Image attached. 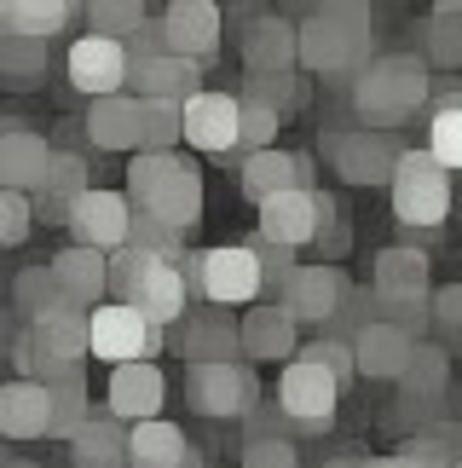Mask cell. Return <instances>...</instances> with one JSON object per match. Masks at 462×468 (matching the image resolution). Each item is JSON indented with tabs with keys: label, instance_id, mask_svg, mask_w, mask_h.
<instances>
[{
	"label": "cell",
	"instance_id": "1",
	"mask_svg": "<svg viewBox=\"0 0 462 468\" xmlns=\"http://www.w3.org/2000/svg\"><path fill=\"white\" fill-rule=\"evenodd\" d=\"M376 64V12L359 0H330L300 24V69H312L324 87L359 81Z\"/></svg>",
	"mask_w": 462,
	"mask_h": 468
},
{
	"label": "cell",
	"instance_id": "2",
	"mask_svg": "<svg viewBox=\"0 0 462 468\" xmlns=\"http://www.w3.org/2000/svg\"><path fill=\"white\" fill-rule=\"evenodd\" d=\"M434 104V69L416 52H382L376 64L352 81V116L370 133H399Z\"/></svg>",
	"mask_w": 462,
	"mask_h": 468
},
{
	"label": "cell",
	"instance_id": "3",
	"mask_svg": "<svg viewBox=\"0 0 462 468\" xmlns=\"http://www.w3.org/2000/svg\"><path fill=\"white\" fill-rule=\"evenodd\" d=\"M128 203L139 214H156V220H168L173 231H197L203 226V174L197 162L173 156V151H139L128 162Z\"/></svg>",
	"mask_w": 462,
	"mask_h": 468
},
{
	"label": "cell",
	"instance_id": "4",
	"mask_svg": "<svg viewBox=\"0 0 462 468\" xmlns=\"http://www.w3.org/2000/svg\"><path fill=\"white\" fill-rule=\"evenodd\" d=\"M191 272V290L203 295V307H220V313H248L260 307L266 295V266L248 243H220V249H203V255L185 261Z\"/></svg>",
	"mask_w": 462,
	"mask_h": 468
},
{
	"label": "cell",
	"instance_id": "5",
	"mask_svg": "<svg viewBox=\"0 0 462 468\" xmlns=\"http://www.w3.org/2000/svg\"><path fill=\"white\" fill-rule=\"evenodd\" d=\"M387 191H394V220L411 231H439L451 220V174L428 156V145L399 156V174Z\"/></svg>",
	"mask_w": 462,
	"mask_h": 468
},
{
	"label": "cell",
	"instance_id": "6",
	"mask_svg": "<svg viewBox=\"0 0 462 468\" xmlns=\"http://www.w3.org/2000/svg\"><path fill=\"white\" fill-rule=\"evenodd\" d=\"M185 405L197 417H215V422H243L266 405V388L243 358L237 365H191L185 370Z\"/></svg>",
	"mask_w": 462,
	"mask_h": 468
},
{
	"label": "cell",
	"instance_id": "7",
	"mask_svg": "<svg viewBox=\"0 0 462 468\" xmlns=\"http://www.w3.org/2000/svg\"><path fill=\"white\" fill-rule=\"evenodd\" d=\"M335 197H324V191H283V197H272V203H260V238L266 243H278V249H318L335 231Z\"/></svg>",
	"mask_w": 462,
	"mask_h": 468
},
{
	"label": "cell",
	"instance_id": "8",
	"mask_svg": "<svg viewBox=\"0 0 462 468\" xmlns=\"http://www.w3.org/2000/svg\"><path fill=\"white\" fill-rule=\"evenodd\" d=\"M156 353H168V330H156L139 307L104 301V307L93 313V358H104L110 370H121V365H156Z\"/></svg>",
	"mask_w": 462,
	"mask_h": 468
},
{
	"label": "cell",
	"instance_id": "9",
	"mask_svg": "<svg viewBox=\"0 0 462 468\" xmlns=\"http://www.w3.org/2000/svg\"><path fill=\"white\" fill-rule=\"evenodd\" d=\"M335 405H341V382L312 365V358H295V365H283L278 376V417L295 422L300 434H324L335 422Z\"/></svg>",
	"mask_w": 462,
	"mask_h": 468
},
{
	"label": "cell",
	"instance_id": "10",
	"mask_svg": "<svg viewBox=\"0 0 462 468\" xmlns=\"http://www.w3.org/2000/svg\"><path fill=\"white\" fill-rule=\"evenodd\" d=\"M347 295H352V283H347V272H341L335 261H300L295 272H289V283L278 290V307L289 313L295 324H312V330H330Z\"/></svg>",
	"mask_w": 462,
	"mask_h": 468
},
{
	"label": "cell",
	"instance_id": "11",
	"mask_svg": "<svg viewBox=\"0 0 462 468\" xmlns=\"http://www.w3.org/2000/svg\"><path fill=\"white\" fill-rule=\"evenodd\" d=\"M64 76H69V87H76V93H87L93 104L128 93V81H133L128 41H104V35H81V41H69Z\"/></svg>",
	"mask_w": 462,
	"mask_h": 468
},
{
	"label": "cell",
	"instance_id": "12",
	"mask_svg": "<svg viewBox=\"0 0 462 468\" xmlns=\"http://www.w3.org/2000/svg\"><path fill=\"white\" fill-rule=\"evenodd\" d=\"M324 156H330V168L341 174L347 186H394L404 145H399L394 133L347 128V133H330V139H324Z\"/></svg>",
	"mask_w": 462,
	"mask_h": 468
},
{
	"label": "cell",
	"instance_id": "13",
	"mask_svg": "<svg viewBox=\"0 0 462 468\" xmlns=\"http://www.w3.org/2000/svg\"><path fill=\"white\" fill-rule=\"evenodd\" d=\"M168 353L185 358L191 365H237L243 353V318L237 313H220V307H191L185 324L168 330Z\"/></svg>",
	"mask_w": 462,
	"mask_h": 468
},
{
	"label": "cell",
	"instance_id": "14",
	"mask_svg": "<svg viewBox=\"0 0 462 468\" xmlns=\"http://www.w3.org/2000/svg\"><path fill=\"white\" fill-rule=\"evenodd\" d=\"M133 203L128 191H110V186H93L69 208V231H76L81 249H99V255H121L128 249V231H133Z\"/></svg>",
	"mask_w": 462,
	"mask_h": 468
},
{
	"label": "cell",
	"instance_id": "15",
	"mask_svg": "<svg viewBox=\"0 0 462 468\" xmlns=\"http://www.w3.org/2000/svg\"><path fill=\"white\" fill-rule=\"evenodd\" d=\"M243 139V99L237 93H197L185 104V145L203 156H231Z\"/></svg>",
	"mask_w": 462,
	"mask_h": 468
},
{
	"label": "cell",
	"instance_id": "16",
	"mask_svg": "<svg viewBox=\"0 0 462 468\" xmlns=\"http://www.w3.org/2000/svg\"><path fill=\"white\" fill-rule=\"evenodd\" d=\"M156 24H163V47L173 52V58L208 64L220 52V6L215 0H173Z\"/></svg>",
	"mask_w": 462,
	"mask_h": 468
},
{
	"label": "cell",
	"instance_id": "17",
	"mask_svg": "<svg viewBox=\"0 0 462 468\" xmlns=\"http://www.w3.org/2000/svg\"><path fill=\"white\" fill-rule=\"evenodd\" d=\"M237 58H243V76H289L300 64V24L289 17H255L237 41Z\"/></svg>",
	"mask_w": 462,
	"mask_h": 468
},
{
	"label": "cell",
	"instance_id": "18",
	"mask_svg": "<svg viewBox=\"0 0 462 468\" xmlns=\"http://www.w3.org/2000/svg\"><path fill=\"white\" fill-rule=\"evenodd\" d=\"M237 186L248 203H272V197L283 191H312V156H300V151H260V156H248L237 162Z\"/></svg>",
	"mask_w": 462,
	"mask_h": 468
},
{
	"label": "cell",
	"instance_id": "19",
	"mask_svg": "<svg viewBox=\"0 0 462 468\" xmlns=\"http://www.w3.org/2000/svg\"><path fill=\"white\" fill-rule=\"evenodd\" d=\"M47 266H52L58 295L69 301V307H81V313H99V307H104V295H110V255L69 243V249H58Z\"/></svg>",
	"mask_w": 462,
	"mask_h": 468
},
{
	"label": "cell",
	"instance_id": "20",
	"mask_svg": "<svg viewBox=\"0 0 462 468\" xmlns=\"http://www.w3.org/2000/svg\"><path fill=\"white\" fill-rule=\"evenodd\" d=\"M52 168H58V151L47 145L35 128H17V133H0V191H47Z\"/></svg>",
	"mask_w": 462,
	"mask_h": 468
},
{
	"label": "cell",
	"instance_id": "21",
	"mask_svg": "<svg viewBox=\"0 0 462 468\" xmlns=\"http://www.w3.org/2000/svg\"><path fill=\"white\" fill-rule=\"evenodd\" d=\"M422 341H411L404 330H394L387 318L364 324L359 335H352V365H359V376H370V382H404V370H411Z\"/></svg>",
	"mask_w": 462,
	"mask_h": 468
},
{
	"label": "cell",
	"instance_id": "22",
	"mask_svg": "<svg viewBox=\"0 0 462 468\" xmlns=\"http://www.w3.org/2000/svg\"><path fill=\"white\" fill-rule=\"evenodd\" d=\"M87 139L93 151H121V156H139L145 151V104L133 93H116V99H99L87 104Z\"/></svg>",
	"mask_w": 462,
	"mask_h": 468
},
{
	"label": "cell",
	"instance_id": "23",
	"mask_svg": "<svg viewBox=\"0 0 462 468\" xmlns=\"http://www.w3.org/2000/svg\"><path fill=\"white\" fill-rule=\"evenodd\" d=\"M110 417L116 422H128V428H139V422H156L163 417V405H168V376L156 370V365H121V370H110Z\"/></svg>",
	"mask_w": 462,
	"mask_h": 468
},
{
	"label": "cell",
	"instance_id": "24",
	"mask_svg": "<svg viewBox=\"0 0 462 468\" xmlns=\"http://www.w3.org/2000/svg\"><path fill=\"white\" fill-rule=\"evenodd\" d=\"M128 307H139L156 330H173V324H185V313H191V272L180 261H156L151 266V278L133 290V301Z\"/></svg>",
	"mask_w": 462,
	"mask_h": 468
},
{
	"label": "cell",
	"instance_id": "25",
	"mask_svg": "<svg viewBox=\"0 0 462 468\" xmlns=\"http://www.w3.org/2000/svg\"><path fill=\"white\" fill-rule=\"evenodd\" d=\"M128 93L133 99H163V104H191L197 93H208L203 87V64H191V58H173V52H163V58H145V64H133V81H128Z\"/></svg>",
	"mask_w": 462,
	"mask_h": 468
},
{
	"label": "cell",
	"instance_id": "26",
	"mask_svg": "<svg viewBox=\"0 0 462 468\" xmlns=\"http://www.w3.org/2000/svg\"><path fill=\"white\" fill-rule=\"evenodd\" d=\"M0 434L6 440H52V388L47 382H24L12 376L0 388Z\"/></svg>",
	"mask_w": 462,
	"mask_h": 468
},
{
	"label": "cell",
	"instance_id": "27",
	"mask_svg": "<svg viewBox=\"0 0 462 468\" xmlns=\"http://www.w3.org/2000/svg\"><path fill=\"white\" fill-rule=\"evenodd\" d=\"M243 353L248 358H283L295 365L300 358V324L278 307V301H260V307L243 313Z\"/></svg>",
	"mask_w": 462,
	"mask_h": 468
},
{
	"label": "cell",
	"instance_id": "28",
	"mask_svg": "<svg viewBox=\"0 0 462 468\" xmlns=\"http://www.w3.org/2000/svg\"><path fill=\"white\" fill-rule=\"evenodd\" d=\"M376 301H428V255L422 249H382L370 266Z\"/></svg>",
	"mask_w": 462,
	"mask_h": 468
},
{
	"label": "cell",
	"instance_id": "29",
	"mask_svg": "<svg viewBox=\"0 0 462 468\" xmlns=\"http://www.w3.org/2000/svg\"><path fill=\"white\" fill-rule=\"evenodd\" d=\"M69 17L76 6H64V0H0V35H12V41L52 47L69 29Z\"/></svg>",
	"mask_w": 462,
	"mask_h": 468
},
{
	"label": "cell",
	"instance_id": "30",
	"mask_svg": "<svg viewBox=\"0 0 462 468\" xmlns=\"http://www.w3.org/2000/svg\"><path fill=\"white\" fill-rule=\"evenodd\" d=\"M197 445L185 440V428H173L168 417L128 428V468H180Z\"/></svg>",
	"mask_w": 462,
	"mask_h": 468
},
{
	"label": "cell",
	"instance_id": "31",
	"mask_svg": "<svg viewBox=\"0 0 462 468\" xmlns=\"http://www.w3.org/2000/svg\"><path fill=\"white\" fill-rule=\"evenodd\" d=\"M428 156L446 174H462V87H439L428 104Z\"/></svg>",
	"mask_w": 462,
	"mask_h": 468
},
{
	"label": "cell",
	"instance_id": "32",
	"mask_svg": "<svg viewBox=\"0 0 462 468\" xmlns=\"http://www.w3.org/2000/svg\"><path fill=\"white\" fill-rule=\"evenodd\" d=\"M87 191H93V179H87V162L58 151V168H52L47 191H35V214H41L47 226H69V208H76Z\"/></svg>",
	"mask_w": 462,
	"mask_h": 468
},
{
	"label": "cell",
	"instance_id": "33",
	"mask_svg": "<svg viewBox=\"0 0 462 468\" xmlns=\"http://www.w3.org/2000/svg\"><path fill=\"white\" fill-rule=\"evenodd\" d=\"M69 463L76 468H128V428H121L110 410L93 417L76 440H69Z\"/></svg>",
	"mask_w": 462,
	"mask_h": 468
},
{
	"label": "cell",
	"instance_id": "34",
	"mask_svg": "<svg viewBox=\"0 0 462 468\" xmlns=\"http://www.w3.org/2000/svg\"><path fill=\"white\" fill-rule=\"evenodd\" d=\"M399 393H404L411 405H439V399L451 393V353L422 341L416 358H411V370H404V382H399Z\"/></svg>",
	"mask_w": 462,
	"mask_h": 468
},
{
	"label": "cell",
	"instance_id": "35",
	"mask_svg": "<svg viewBox=\"0 0 462 468\" xmlns=\"http://www.w3.org/2000/svg\"><path fill=\"white\" fill-rule=\"evenodd\" d=\"M399 452L416 457L422 468H462V422H446V417L422 422L416 434L399 445Z\"/></svg>",
	"mask_w": 462,
	"mask_h": 468
},
{
	"label": "cell",
	"instance_id": "36",
	"mask_svg": "<svg viewBox=\"0 0 462 468\" xmlns=\"http://www.w3.org/2000/svg\"><path fill=\"white\" fill-rule=\"evenodd\" d=\"M422 47H428V64L457 69L462 64V0H439L422 24Z\"/></svg>",
	"mask_w": 462,
	"mask_h": 468
},
{
	"label": "cell",
	"instance_id": "37",
	"mask_svg": "<svg viewBox=\"0 0 462 468\" xmlns=\"http://www.w3.org/2000/svg\"><path fill=\"white\" fill-rule=\"evenodd\" d=\"M87 24H93V35H104V41H133L139 29H151V17L139 0H93L87 6Z\"/></svg>",
	"mask_w": 462,
	"mask_h": 468
},
{
	"label": "cell",
	"instance_id": "38",
	"mask_svg": "<svg viewBox=\"0 0 462 468\" xmlns=\"http://www.w3.org/2000/svg\"><path fill=\"white\" fill-rule=\"evenodd\" d=\"M12 301H17V313H24L29 324L52 313V307H64V295H58V278H52V266H24L12 283Z\"/></svg>",
	"mask_w": 462,
	"mask_h": 468
},
{
	"label": "cell",
	"instance_id": "39",
	"mask_svg": "<svg viewBox=\"0 0 462 468\" xmlns=\"http://www.w3.org/2000/svg\"><path fill=\"white\" fill-rule=\"evenodd\" d=\"M237 99H248V104H266V111L289 116L295 104L307 99V87H300V76H295V69H289V76H243Z\"/></svg>",
	"mask_w": 462,
	"mask_h": 468
},
{
	"label": "cell",
	"instance_id": "40",
	"mask_svg": "<svg viewBox=\"0 0 462 468\" xmlns=\"http://www.w3.org/2000/svg\"><path fill=\"white\" fill-rule=\"evenodd\" d=\"M128 249H139V255H156V261H180V249H185V231H173L168 220H156V214H133Z\"/></svg>",
	"mask_w": 462,
	"mask_h": 468
},
{
	"label": "cell",
	"instance_id": "41",
	"mask_svg": "<svg viewBox=\"0 0 462 468\" xmlns=\"http://www.w3.org/2000/svg\"><path fill=\"white\" fill-rule=\"evenodd\" d=\"M47 69V47L41 41H12V35H0V76L12 87H35Z\"/></svg>",
	"mask_w": 462,
	"mask_h": 468
},
{
	"label": "cell",
	"instance_id": "42",
	"mask_svg": "<svg viewBox=\"0 0 462 468\" xmlns=\"http://www.w3.org/2000/svg\"><path fill=\"white\" fill-rule=\"evenodd\" d=\"M87 422H93L87 382H76V388H52V440H76Z\"/></svg>",
	"mask_w": 462,
	"mask_h": 468
},
{
	"label": "cell",
	"instance_id": "43",
	"mask_svg": "<svg viewBox=\"0 0 462 468\" xmlns=\"http://www.w3.org/2000/svg\"><path fill=\"white\" fill-rule=\"evenodd\" d=\"M145 104V99H139ZM185 139V104H163L151 99L145 104V151H173Z\"/></svg>",
	"mask_w": 462,
	"mask_h": 468
},
{
	"label": "cell",
	"instance_id": "44",
	"mask_svg": "<svg viewBox=\"0 0 462 468\" xmlns=\"http://www.w3.org/2000/svg\"><path fill=\"white\" fill-rule=\"evenodd\" d=\"M283 122H289V116H278V111H266V104H248V99H243V139H237L243 162L260 156V151H272V139H278Z\"/></svg>",
	"mask_w": 462,
	"mask_h": 468
},
{
	"label": "cell",
	"instance_id": "45",
	"mask_svg": "<svg viewBox=\"0 0 462 468\" xmlns=\"http://www.w3.org/2000/svg\"><path fill=\"white\" fill-rule=\"evenodd\" d=\"M35 220H41V214H35V197H24V191H0V243H6V249H24Z\"/></svg>",
	"mask_w": 462,
	"mask_h": 468
},
{
	"label": "cell",
	"instance_id": "46",
	"mask_svg": "<svg viewBox=\"0 0 462 468\" xmlns=\"http://www.w3.org/2000/svg\"><path fill=\"white\" fill-rule=\"evenodd\" d=\"M151 266H156V255H139V249H121V255H110V301H121V307H128L133 290L151 278Z\"/></svg>",
	"mask_w": 462,
	"mask_h": 468
},
{
	"label": "cell",
	"instance_id": "47",
	"mask_svg": "<svg viewBox=\"0 0 462 468\" xmlns=\"http://www.w3.org/2000/svg\"><path fill=\"white\" fill-rule=\"evenodd\" d=\"M300 358H312V365H324L335 382H352V376H359V365H352V341H335V335H318L312 347H300Z\"/></svg>",
	"mask_w": 462,
	"mask_h": 468
},
{
	"label": "cell",
	"instance_id": "48",
	"mask_svg": "<svg viewBox=\"0 0 462 468\" xmlns=\"http://www.w3.org/2000/svg\"><path fill=\"white\" fill-rule=\"evenodd\" d=\"M376 318H387L394 330L422 341V330H428V318H434V295L428 301H376Z\"/></svg>",
	"mask_w": 462,
	"mask_h": 468
},
{
	"label": "cell",
	"instance_id": "49",
	"mask_svg": "<svg viewBox=\"0 0 462 468\" xmlns=\"http://www.w3.org/2000/svg\"><path fill=\"white\" fill-rule=\"evenodd\" d=\"M243 468H300L295 440H248L243 445Z\"/></svg>",
	"mask_w": 462,
	"mask_h": 468
},
{
	"label": "cell",
	"instance_id": "50",
	"mask_svg": "<svg viewBox=\"0 0 462 468\" xmlns=\"http://www.w3.org/2000/svg\"><path fill=\"white\" fill-rule=\"evenodd\" d=\"M434 318L446 324V330H462V283H446V290H434Z\"/></svg>",
	"mask_w": 462,
	"mask_h": 468
},
{
	"label": "cell",
	"instance_id": "51",
	"mask_svg": "<svg viewBox=\"0 0 462 468\" xmlns=\"http://www.w3.org/2000/svg\"><path fill=\"white\" fill-rule=\"evenodd\" d=\"M364 468H422V463L404 457V452H387V457H364Z\"/></svg>",
	"mask_w": 462,
	"mask_h": 468
},
{
	"label": "cell",
	"instance_id": "52",
	"mask_svg": "<svg viewBox=\"0 0 462 468\" xmlns=\"http://www.w3.org/2000/svg\"><path fill=\"white\" fill-rule=\"evenodd\" d=\"M324 468H364V457H330Z\"/></svg>",
	"mask_w": 462,
	"mask_h": 468
},
{
	"label": "cell",
	"instance_id": "53",
	"mask_svg": "<svg viewBox=\"0 0 462 468\" xmlns=\"http://www.w3.org/2000/svg\"><path fill=\"white\" fill-rule=\"evenodd\" d=\"M0 468H41V463H29V457H6Z\"/></svg>",
	"mask_w": 462,
	"mask_h": 468
},
{
	"label": "cell",
	"instance_id": "54",
	"mask_svg": "<svg viewBox=\"0 0 462 468\" xmlns=\"http://www.w3.org/2000/svg\"><path fill=\"white\" fill-rule=\"evenodd\" d=\"M180 468H203V452H191V457H185V463H180Z\"/></svg>",
	"mask_w": 462,
	"mask_h": 468
}]
</instances>
